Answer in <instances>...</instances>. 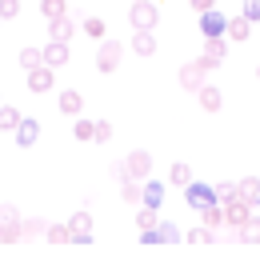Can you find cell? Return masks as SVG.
Instances as JSON below:
<instances>
[{"mask_svg":"<svg viewBox=\"0 0 260 256\" xmlns=\"http://www.w3.org/2000/svg\"><path fill=\"white\" fill-rule=\"evenodd\" d=\"M188 240H192V244H212L216 232H212V224H204V228H192V232H188Z\"/></svg>","mask_w":260,"mask_h":256,"instance_id":"obj_31","label":"cell"},{"mask_svg":"<svg viewBox=\"0 0 260 256\" xmlns=\"http://www.w3.org/2000/svg\"><path fill=\"white\" fill-rule=\"evenodd\" d=\"M72 32H76V20L72 16H56V20H48V40H72Z\"/></svg>","mask_w":260,"mask_h":256,"instance_id":"obj_14","label":"cell"},{"mask_svg":"<svg viewBox=\"0 0 260 256\" xmlns=\"http://www.w3.org/2000/svg\"><path fill=\"white\" fill-rule=\"evenodd\" d=\"M36 140H40V120H28V116H24V120L16 124V144H20V148H32Z\"/></svg>","mask_w":260,"mask_h":256,"instance_id":"obj_12","label":"cell"},{"mask_svg":"<svg viewBox=\"0 0 260 256\" xmlns=\"http://www.w3.org/2000/svg\"><path fill=\"white\" fill-rule=\"evenodd\" d=\"M72 132H76V140H92V136H96V120H80V116H76Z\"/></svg>","mask_w":260,"mask_h":256,"instance_id":"obj_29","label":"cell"},{"mask_svg":"<svg viewBox=\"0 0 260 256\" xmlns=\"http://www.w3.org/2000/svg\"><path fill=\"white\" fill-rule=\"evenodd\" d=\"M140 204H148V208H160V204H164V184H160V180H144Z\"/></svg>","mask_w":260,"mask_h":256,"instance_id":"obj_20","label":"cell"},{"mask_svg":"<svg viewBox=\"0 0 260 256\" xmlns=\"http://www.w3.org/2000/svg\"><path fill=\"white\" fill-rule=\"evenodd\" d=\"M196 12H208V8H216V0H192Z\"/></svg>","mask_w":260,"mask_h":256,"instance_id":"obj_38","label":"cell"},{"mask_svg":"<svg viewBox=\"0 0 260 256\" xmlns=\"http://www.w3.org/2000/svg\"><path fill=\"white\" fill-rule=\"evenodd\" d=\"M36 64H44V48H20V68L28 72Z\"/></svg>","mask_w":260,"mask_h":256,"instance_id":"obj_26","label":"cell"},{"mask_svg":"<svg viewBox=\"0 0 260 256\" xmlns=\"http://www.w3.org/2000/svg\"><path fill=\"white\" fill-rule=\"evenodd\" d=\"M236 192H240L252 208H260V176H244V180L236 184Z\"/></svg>","mask_w":260,"mask_h":256,"instance_id":"obj_17","label":"cell"},{"mask_svg":"<svg viewBox=\"0 0 260 256\" xmlns=\"http://www.w3.org/2000/svg\"><path fill=\"white\" fill-rule=\"evenodd\" d=\"M256 76H260V64H256Z\"/></svg>","mask_w":260,"mask_h":256,"instance_id":"obj_39","label":"cell"},{"mask_svg":"<svg viewBox=\"0 0 260 256\" xmlns=\"http://www.w3.org/2000/svg\"><path fill=\"white\" fill-rule=\"evenodd\" d=\"M152 232H156V244H176V240H180V228H176L172 220H160Z\"/></svg>","mask_w":260,"mask_h":256,"instance_id":"obj_21","label":"cell"},{"mask_svg":"<svg viewBox=\"0 0 260 256\" xmlns=\"http://www.w3.org/2000/svg\"><path fill=\"white\" fill-rule=\"evenodd\" d=\"M132 52H136V56H152V52H156V36H152V28H136V32H132Z\"/></svg>","mask_w":260,"mask_h":256,"instance_id":"obj_13","label":"cell"},{"mask_svg":"<svg viewBox=\"0 0 260 256\" xmlns=\"http://www.w3.org/2000/svg\"><path fill=\"white\" fill-rule=\"evenodd\" d=\"M224 56H228V40H224V36H212V40L204 44V56H200V64H204V68L212 72L216 64L224 60Z\"/></svg>","mask_w":260,"mask_h":256,"instance_id":"obj_9","label":"cell"},{"mask_svg":"<svg viewBox=\"0 0 260 256\" xmlns=\"http://www.w3.org/2000/svg\"><path fill=\"white\" fill-rule=\"evenodd\" d=\"M168 180L184 188V184H192V168H188V164H172V172H168Z\"/></svg>","mask_w":260,"mask_h":256,"instance_id":"obj_28","label":"cell"},{"mask_svg":"<svg viewBox=\"0 0 260 256\" xmlns=\"http://www.w3.org/2000/svg\"><path fill=\"white\" fill-rule=\"evenodd\" d=\"M92 140H96V144H108V140H112V124H108V120H96V136H92Z\"/></svg>","mask_w":260,"mask_h":256,"instance_id":"obj_35","label":"cell"},{"mask_svg":"<svg viewBox=\"0 0 260 256\" xmlns=\"http://www.w3.org/2000/svg\"><path fill=\"white\" fill-rule=\"evenodd\" d=\"M200 108H204V112H220V104H224V96H220V88H212V84H204V88H200Z\"/></svg>","mask_w":260,"mask_h":256,"instance_id":"obj_19","label":"cell"},{"mask_svg":"<svg viewBox=\"0 0 260 256\" xmlns=\"http://www.w3.org/2000/svg\"><path fill=\"white\" fill-rule=\"evenodd\" d=\"M44 236H48L52 244H68V240H72V228H68V224H48Z\"/></svg>","mask_w":260,"mask_h":256,"instance_id":"obj_27","label":"cell"},{"mask_svg":"<svg viewBox=\"0 0 260 256\" xmlns=\"http://www.w3.org/2000/svg\"><path fill=\"white\" fill-rule=\"evenodd\" d=\"M248 36H252V20H248L244 12L228 20V40H248Z\"/></svg>","mask_w":260,"mask_h":256,"instance_id":"obj_18","label":"cell"},{"mask_svg":"<svg viewBox=\"0 0 260 256\" xmlns=\"http://www.w3.org/2000/svg\"><path fill=\"white\" fill-rule=\"evenodd\" d=\"M156 20H160V12H156L152 0H132V8H128L132 28H156Z\"/></svg>","mask_w":260,"mask_h":256,"instance_id":"obj_3","label":"cell"},{"mask_svg":"<svg viewBox=\"0 0 260 256\" xmlns=\"http://www.w3.org/2000/svg\"><path fill=\"white\" fill-rule=\"evenodd\" d=\"M124 168H128V176L144 180V176L152 172V156H148L144 148H136V152H128V156H124Z\"/></svg>","mask_w":260,"mask_h":256,"instance_id":"obj_10","label":"cell"},{"mask_svg":"<svg viewBox=\"0 0 260 256\" xmlns=\"http://www.w3.org/2000/svg\"><path fill=\"white\" fill-rule=\"evenodd\" d=\"M80 32H84V36H92V40H104V32H108V24H104L100 16H84V24H80Z\"/></svg>","mask_w":260,"mask_h":256,"instance_id":"obj_25","label":"cell"},{"mask_svg":"<svg viewBox=\"0 0 260 256\" xmlns=\"http://www.w3.org/2000/svg\"><path fill=\"white\" fill-rule=\"evenodd\" d=\"M136 224H140V228H156V208H148V204H144V208H140V216H136Z\"/></svg>","mask_w":260,"mask_h":256,"instance_id":"obj_33","label":"cell"},{"mask_svg":"<svg viewBox=\"0 0 260 256\" xmlns=\"http://www.w3.org/2000/svg\"><path fill=\"white\" fill-rule=\"evenodd\" d=\"M204 72H208V68H204L200 60H188L184 68H180V88H188V92H200V88H204Z\"/></svg>","mask_w":260,"mask_h":256,"instance_id":"obj_8","label":"cell"},{"mask_svg":"<svg viewBox=\"0 0 260 256\" xmlns=\"http://www.w3.org/2000/svg\"><path fill=\"white\" fill-rule=\"evenodd\" d=\"M120 56H124V44H120V40H100L96 68L100 72H116V68H120Z\"/></svg>","mask_w":260,"mask_h":256,"instance_id":"obj_4","label":"cell"},{"mask_svg":"<svg viewBox=\"0 0 260 256\" xmlns=\"http://www.w3.org/2000/svg\"><path fill=\"white\" fill-rule=\"evenodd\" d=\"M24 116L12 108V104H0V132H16V124H20Z\"/></svg>","mask_w":260,"mask_h":256,"instance_id":"obj_22","label":"cell"},{"mask_svg":"<svg viewBox=\"0 0 260 256\" xmlns=\"http://www.w3.org/2000/svg\"><path fill=\"white\" fill-rule=\"evenodd\" d=\"M20 236H24V220H20L16 204H0V240L12 244V240H20Z\"/></svg>","mask_w":260,"mask_h":256,"instance_id":"obj_1","label":"cell"},{"mask_svg":"<svg viewBox=\"0 0 260 256\" xmlns=\"http://www.w3.org/2000/svg\"><path fill=\"white\" fill-rule=\"evenodd\" d=\"M184 200H188V208H208V204H220V196H216V184H200V180H192V184H184Z\"/></svg>","mask_w":260,"mask_h":256,"instance_id":"obj_2","label":"cell"},{"mask_svg":"<svg viewBox=\"0 0 260 256\" xmlns=\"http://www.w3.org/2000/svg\"><path fill=\"white\" fill-rule=\"evenodd\" d=\"M56 104H60V112H64V116H80V108H84V96L76 92V88H64Z\"/></svg>","mask_w":260,"mask_h":256,"instance_id":"obj_16","label":"cell"},{"mask_svg":"<svg viewBox=\"0 0 260 256\" xmlns=\"http://www.w3.org/2000/svg\"><path fill=\"white\" fill-rule=\"evenodd\" d=\"M44 64H52V68L68 64V44L64 40H48V44H44Z\"/></svg>","mask_w":260,"mask_h":256,"instance_id":"obj_15","label":"cell"},{"mask_svg":"<svg viewBox=\"0 0 260 256\" xmlns=\"http://www.w3.org/2000/svg\"><path fill=\"white\" fill-rule=\"evenodd\" d=\"M244 16H248L252 24H260V0H244Z\"/></svg>","mask_w":260,"mask_h":256,"instance_id":"obj_36","label":"cell"},{"mask_svg":"<svg viewBox=\"0 0 260 256\" xmlns=\"http://www.w3.org/2000/svg\"><path fill=\"white\" fill-rule=\"evenodd\" d=\"M200 220H204V224H220V220H224V204H208V208H200Z\"/></svg>","mask_w":260,"mask_h":256,"instance_id":"obj_30","label":"cell"},{"mask_svg":"<svg viewBox=\"0 0 260 256\" xmlns=\"http://www.w3.org/2000/svg\"><path fill=\"white\" fill-rule=\"evenodd\" d=\"M52 84H56V68H52V64L28 68V92H48Z\"/></svg>","mask_w":260,"mask_h":256,"instance_id":"obj_6","label":"cell"},{"mask_svg":"<svg viewBox=\"0 0 260 256\" xmlns=\"http://www.w3.org/2000/svg\"><path fill=\"white\" fill-rule=\"evenodd\" d=\"M248 216H252V204H248V200H244L240 192H236L232 200H224V220L232 224V228H240V224L248 220Z\"/></svg>","mask_w":260,"mask_h":256,"instance_id":"obj_7","label":"cell"},{"mask_svg":"<svg viewBox=\"0 0 260 256\" xmlns=\"http://www.w3.org/2000/svg\"><path fill=\"white\" fill-rule=\"evenodd\" d=\"M40 12H44V20L68 16V0H40Z\"/></svg>","mask_w":260,"mask_h":256,"instance_id":"obj_24","label":"cell"},{"mask_svg":"<svg viewBox=\"0 0 260 256\" xmlns=\"http://www.w3.org/2000/svg\"><path fill=\"white\" fill-rule=\"evenodd\" d=\"M216 196H220V204H224V200H232V196H236V184H232V180L216 184Z\"/></svg>","mask_w":260,"mask_h":256,"instance_id":"obj_37","label":"cell"},{"mask_svg":"<svg viewBox=\"0 0 260 256\" xmlns=\"http://www.w3.org/2000/svg\"><path fill=\"white\" fill-rule=\"evenodd\" d=\"M236 236H240L244 244H260V220H252V216H248V220L236 228Z\"/></svg>","mask_w":260,"mask_h":256,"instance_id":"obj_23","label":"cell"},{"mask_svg":"<svg viewBox=\"0 0 260 256\" xmlns=\"http://www.w3.org/2000/svg\"><path fill=\"white\" fill-rule=\"evenodd\" d=\"M68 228H72V244H92V216L88 212H76L68 220Z\"/></svg>","mask_w":260,"mask_h":256,"instance_id":"obj_11","label":"cell"},{"mask_svg":"<svg viewBox=\"0 0 260 256\" xmlns=\"http://www.w3.org/2000/svg\"><path fill=\"white\" fill-rule=\"evenodd\" d=\"M20 12V0H0V20H12Z\"/></svg>","mask_w":260,"mask_h":256,"instance_id":"obj_34","label":"cell"},{"mask_svg":"<svg viewBox=\"0 0 260 256\" xmlns=\"http://www.w3.org/2000/svg\"><path fill=\"white\" fill-rule=\"evenodd\" d=\"M200 32H204V40H212V36H228V16L220 12V8L200 12Z\"/></svg>","mask_w":260,"mask_h":256,"instance_id":"obj_5","label":"cell"},{"mask_svg":"<svg viewBox=\"0 0 260 256\" xmlns=\"http://www.w3.org/2000/svg\"><path fill=\"white\" fill-rule=\"evenodd\" d=\"M44 232H48L44 216H28V220H24V236H44Z\"/></svg>","mask_w":260,"mask_h":256,"instance_id":"obj_32","label":"cell"}]
</instances>
